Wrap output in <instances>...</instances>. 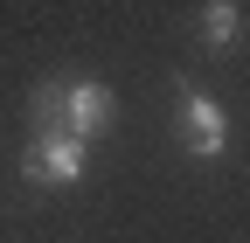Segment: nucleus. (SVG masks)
I'll return each instance as SVG.
<instances>
[{"instance_id":"nucleus-1","label":"nucleus","mask_w":250,"mask_h":243,"mask_svg":"<svg viewBox=\"0 0 250 243\" xmlns=\"http://www.w3.org/2000/svg\"><path fill=\"white\" fill-rule=\"evenodd\" d=\"M174 132H181L188 160H223L229 153V111L202 83H188V77H181V98H174Z\"/></svg>"},{"instance_id":"nucleus-2","label":"nucleus","mask_w":250,"mask_h":243,"mask_svg":"<svg viewBox=\"0 0 250 243\" xmlns=\"http://www.w3.org/2000/svg\"><path fill=\"white\" fill-rule=\"evenodd\" d=\"M21 174L35 181V188H77V181L90 174V146H83L77 132H62V125H49V132H28Z\"/></svg>"},{"instance_id":"nucleus-3","label":"nucleus","mask_w":250,"mask_h":243,"mask_svg":"<svg viewBox=\"0 0 250 243\" xmlns=\"http://www.w3.org/2000/svg\"><path fill=\"white\" fill-rule=\"evenodd\" d=\"M111 111H118L111 83H98V77H62V132H77V139L90 146V139L111 125Z\"/></svg>"},{"instance_id":"nucleus-4","label":"nucleus","mask_w":250,"mask_h":243,"mask_svg":"<svg viewBox=\"0 0 250 243\" xmlns=\"http://www.w3.org/2000/svg\"><path fill=\"white\" fill-rule=\"evenodd\" d=\"M195 35L208 56H229L243 35H250V14L236 7V0H202V14H195Z\"/></svg>"}]
</instances>
